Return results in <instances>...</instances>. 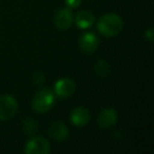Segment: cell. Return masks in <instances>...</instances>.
Returning a JSON list of instances; mask_svg holds the SVG:
<instances>
[{
    "instance_id": "1",
    "label": "cell",
    "mask_w": 154,
    "mask_h": 154,
    "mask_svg": "<svg viewBox=\"0 0 154 154\" xmlns=\"http://www.w3.org/2000/svg\"><path fill=\"white\" fill-rule=\"evenodd\" d=\"M97 30L107 37L115 36L122 30V20L115 14H107L98 20Z\"/></svg>"
},
{
    "instance_id": "2",
    "label": "cell",
    "mask_w": 154,
    "mask_h": 154,
    "mask_svg": "<svg viewBox=\"0 0 154 154\" xmlns=\"http://www.w3.org/2000/svg\"><path fill=\"white\" fill-rule=\"evenodd\" d=\"M54 100H55V97L53 93L48 89H43L37 93L33 99V108L39 113H43L53 107Z\"/></svg>"
},
{
    "instance_id": "3",
    "label": "cell",
    "mask_w": 154,
    "mask_h": 154,
    "mask_svg": "<svg viewBox=\"0 0 154 154\" xmlns=\"http://www.w3.org/2000/svg\"><path fill=\"white\" fill-rule=\"evenodd\" d=\"M17 101L10 95L0 97V120H9L17 111Z\"/></svg>"
},
{
    "instance_id": "4",
    "label": "cell",
    "mask_w": 154,
    "mask_h": 154,
    "mask_svg": "<svg viewBox=\"0 0 154 154\" xmlns=\"http://www.w3.org/2000/svg\"><path fill=\"white\" fill-rule=\"evenodd\" d=\"M50 145L42 137H34L26 145L24 152L28 154H48Z\"/></svg>"
},
{
    "instance_id": "5",
    "label": "cell",
    "mask_w": 154,
    "mask_h": 154,
    "mask_svg": "<svg viewBox=\"0 0 154 154\" xmlns=\"http://www.w3.org/2000/svg\"><path fill=\"white\" fill-rule=\"evenodd\" d=\"M75 84L69 78L59 79L55 85V93L59 97H69L74 93Z\"/></svg>"
},
{
    "instance_id": "6",
    "label": "cell",
    "mask_w": 154,
    "mask_h": 154,
    "mask_svg": "<svg viewBox=\"0 0 154 154\" xmlns=\"http://www.w3.org/2000/svg\"><path fill=\"white\" fill-rule=\"evenodd\" d=\"M80 49L87 54L92 53L93 51L97 49L98 45V39L93 33H86L82 35V37L79 40Z\"/></svg>"
},
{
    "instance_id": "7",
    "label": "cell",
    "mask_w": 154,
    "mask_h": 154,
    "mask_svg": "<svg viewBox=\"0 0 154 154\" xmlns=\"http://www.w3.org/2000/svg\"><path fill=\"white\" fill-rule=\"evenodd\" d=\"M117 120V114L113 109H106L98 116V125L100 128L108 129L114 126Z\"/></svg>"
},
{
    "instance_id": "8",
    "label": "cell",
    "mask_w": 154,
    "mask_h": 154,
    "mask_svg": "<svg viewBox=\"0 0 154 154\" xmlns=\"http://www.w3.org/2000/svg\"><path fill=\"white\" fill-rule=\"evenodd\" d=\"M73 20L72 13L70 10L63 9L58 11V13L55 16V24L59 30H66L71 26Z\"/></svg>"
},
{
    "instance_id": "9",
    "label": "cell",
    "mask_w": 154,
    "mask_h": 154,
    "mask_svg": "<svg viewBox=\"0 0 154 154\" xmlns=\"http://www.w3.org/2000/svg\"><path fill=\"white\" fill-rule=\"evenodd\" d=\"M90 119V113L85 108H76L71 113V120L75 126H85Z\"/></svg>"
},
{
    "instance_id": "10",
    "label": "cell",
    "mask_w": 154,
    "mask_h": 154,
    "mask_svg": "<svg viewBox=\"0 0 154 154\" xmlns=\"http://www.w3.org/2000/svg\"><path fill=\"white\" fill-rule=\"evenodd\" d=\"M49 133L54 139H56V140H64V139L68 137L69 131H68V129H66V127L64 126L62 122H55L50 127Z\"/></svg>"
},
{
    "instance_id": "11",
    "label": "cell",
    "mask_w": 154,
    "mask_h": 154,
    "mask_svg": "<svg viewBox=\"0 0 154 154\" xmlns=\"http://www.w3.org/2000/svg\"><path fill=\"white\" fill-rule=\"evenodd\" d=\"M76 24L79 26L80 29H88L94 22V17L91 13L87 11H82L80 13H78V15L76 16Z\"/></svg>"
},
{
    "instance_id": "12",
    "label": "cell",
    "mask_w": 154,
    "mask_h": 154,
    "mask_svg": "<svg viewBox=\"0 0 154 154\" xmlns=\"http://www.w3.org/2000/svg\"><path fill=\"white\" fill-rule=\"evenodd\" d=\"M95 72L100 77H106L109 73V64L105 60H99L95 66Z\"/></svg>"
},
{
    "instance_id": "13",
    "label": "cell",
    "mask_w": 154,
    "mask_h": 154,
    "mask_svg": "<svg viewBox=\"0 0 154 154\" xmlns=\"http://www.w3.org/2000/svg\"><path fill=\"white\" fill-rule=\"evenodd\" d=\"M38 128V125L35 120L33 119H26L23 124V131L26 134H33Z\"/></svg>"
},
{
    "instance_id": "14",
    "label": "cell",
    "mask_w": 154,
    "mask_h": 154,
    "mask_svg": "<svg viewBox=\"0 0 154 154\" xmlns=\"http://www.w3.org/2000/svg\"><path fill=\"white\" fill-rule=\"evenodd\" d=\"M80 1L82 0H66V5H69L70 8H76L80 5Z\"/></svg>"
},
{
    "instance_id": "15",
    "label": "cell",
    "mask_w": 154,
    "mask_h": 154,
    "mask_svg": "<svg viewBox=\"0 0 154 154\" xmlns=\"http://www.w3.org/2000/svg\"><path fill=\"white\" fill-rule=\"evenodd\" d=\"M146 37H147L149 40H152V39H153V31L148 30L147 32H146Z\"/></svg>"
}]
</instances>
